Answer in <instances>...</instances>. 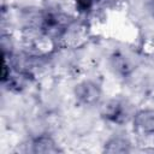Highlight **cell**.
<instances>
[{
  "mask_svg": "<svg viewBox=\"0 0 154 154\" xmlns=\"http://www.w3.org/2000/svg\"><path fill=\"white\" fill-rule=\"evenodd\" d=\"M134 128L144 135H154V108H144L134 113Z\"/></svg>",
  "mask_w": 154,
  "mask_h": 154,
  "instance_id": "3",
  "label": "cell"
},
{
  "mask_svg": "<svg viewBox=\"0 0 154 154\" xmlns=\"http://www.w3.org/2000/svg\"><path fill=\"white\" fill-rule=\"evenodd\" d=\"M130 150V142L126 137L120 135L112 136L105 143V152L107 153H126Z\"/></svg>",
  "mask_w": 154,
  "mask_h": 154,
  "instance_id": "4",
  "label": "cell"
},
{
  "mask_svg": "<svg viewBox=\"0 0 154 154\" xmlns=\"http://www.w3.org/2000/svg\"><path fill=\"white\" fill-rule=\"evenodd\" d=\"M32 152L34 153H57L59 152V148L52 137L43 135L32 141Z\"/></svg>",
  "mask_w": 154,
  "mask_h": 154,
  "instance_id": "5",
  "label": "cell"
},
{
  "mask_svg": "<svg viewBox=\"0 0 154 154\" xmlns=\"http://www.w3.org/2000/svg\"><path fill=\"white\" fill-rule=\"evenodd\" d=\"M112 60H113V67L117 70V72L123 73V75H125L128 72L130 66H129L128 61L125 60V58L123 55H118L117 54V55H114L112 58Z\"/></svg>",
  "mask_w": 154,
  "mask_h": 154,
  "instance_id": "7",
  "label": "cell"
},
{
  "mask_svg": "<svg viewBox=\"0 0 154 154\" xmlns=\"http://www.w3.org/2000/svg\"><path fill=\"white\" fill-rule=\"evenodd\" d=\"M150 11H152V14L154 17V0H150Z\"/></svg>",
  "mask_w": 154,
  "mask_h": 154,
  "instance_id": "8",
  "label": "cell"
},
{
  "mask_svg": "<svg viewBox=\"0 0 154 154\" xmlns=\"http://www.w3.org/2000/svg\"><path fill=\"white\" fill-rule=\"evenodd\" d=\"M102 95L100 84L94 81L87 79L78 83L75 88V96L78 103L83 106H95Z\"/></svg>",
  "mask_w": 154,
  "mask_h": 154,
  "instance_id": "2",
  "label": "cell"
},
{
  "mask_svg": "<svg viewBox=\"0 0 154 154\" xmlns=\"http://www.w3.org/2000/svg\"><path fill=\"white\" fill-rule=\"evenodd\" d=\"M101 116L114 124H124L129 119L134 117L131 105L120 97H114L108 100L103 106L101 111Z\"/></svg>",
  "mask_w": 154,
  "mask_h": 154,
  "instance_id": "1",
  "label": "cell"
},
{
  "mask_svg": "<svg viewBox=\"0 0 154 154\" xmlns=\"http://www.w3.org/2000/svg\"><path fill=\"white\" fill-rule=\"evenodd\" d=\"M101 0H75L76 8L82 13L90 12Z\"/></svg>",
  "mask_w": 154,
  "mask_h": 154,
  "instance_id": "6",
  "label": "cell"
}]
</instances>
